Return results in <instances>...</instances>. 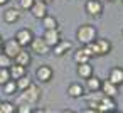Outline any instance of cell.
I'll list each match as a JSON object with an SVG mask.
<instances>
[{"instance_id":"34","label":"cell","mask_w":123,"mask_h":113,"mask_svg":"<svg viewBox=\"0 0 123 113\" xmlns=\"http://www.w3.org/2000/svg\"><path fill=\"white\" fill-rule=\"evenodd\" d=\"M61 113H76V111H73V110H62Z\"/></svg>"},{"instance_id":"36","label":"cell","mask_w":123,"mask_h":113,"mask_svg":"<svg viewBox=\"0 0 123 113\" xmlns=\"http://www.w3.org/2000/svg\"><path fill=\"white\" fill-rule=\"evenodd\" d=\"M105 2H115V0H105Z\"/></svg>"},{"instance_id":"29","label":"cell","mask_w":123,"mask_h":113,"mask_svg":"<svg viewBox=\"0 0 123 113\" xmlns=\"http://www.w3.org/2000/svg\"><path fill=\"white\" fill-rule=\"evenodd\" d=\"M34 2H36V0H19V9L24 10V12H29L32 9Z\"/></svg>"},{"instance_id":"11","label":"cell","mask_w":123,"mask_h":113,"mask_svg":"<svg viewBox=\"0 0 123 113\" xmlns=\"http://www.w3.org/2000/svg\"><path fill=\"white\" fill-rule=\"evenodd\" d=\"M52 76H54V71H52V68L47 66V64H41V66L36 69V79H37L39 83H49V81L52 79Z\"/></svg>"},{"instance_id":"21","label":"cell","mask_w":123,"mask_h":113,"mask_svg":"<svg viewBox=\"0 0 123 113\" xmlns=\"http://www.w3.org/2000/svg\"><path fill=\"white\" fill-rule=\"evenodd\" d=\"M86 81V91H89V93H93V91H99L101 89V81L103 79H99L98 76H91V78H88V79H84Z\"/></svg>"},{"instance_id":"16","label":"cell","mask_w":123,"mask_h":113,"mask_svg":"<svg viewBox=\"0 0 123 113\" xmlns=\"http://www.w3.org/2000/svg\"><path fill=\"white\" fill-rule=\"evenodd\" d=\"M105 96H108V98H116V94H118V86L116 84H113L111 81H108V79H105V81H101V89H99Z\"/></svg>"},{"instance_id":"33","label":"cell","mask_w":123,"mask_h":113,"mask_svg":"<svg viewBox=\"0 0 123 113\" xmlns=\"http://www.w3.org/2000/svg\"><path fill=\"white\" fill-rule=\"evenodd\" d=\"M41 2H44V4H47V5H49V4H52V2H54V0H41Z\"/></svg>"},{"instance_id":"37","label":"cell","mask_w":123,"mask_h":113,"mask_svg":"<svg viewBox=\"0 0 123 113\" xmlns=\"http://www.w3.org/2000/svg\"><path fill=\"white\" fill-rule=\"evenodd\" d=\"M121 36H123V29H121Z\"/></svg>"},{"instance_id":"35","label":"cell","mask_w":123,"mask_h":113,"mask_svg":"<svg viewBox=\"0 0 123 113\" xmlns=\"http://www.w3.org/2000/svg\"><path fill=\"white\" fill-rule=\"evenodd\" d=\"M111 113H123V111H118V110H115V111H111Z\"/></svg>"},{"instance_id":"1","label":"cell","mask_w":123,"mask_h":113,"mask_svg":"<svg viewBox=\"0 0 123 113\" xmlns=\"http://www.w3.org/2000/svg\"><path fill=\"white\" fill-rule=\"evenodd\" d=\"M84 47H86V51H88V54L91 57H103V56H108L111 52L113 44L106 37H96L91 44H88Z\"/></svg>"},{"instance_id":"18","label":"cell","mask_w":123,"mask_h":113,"mask_svg":"<svg viewBox=\"0 0 123 113\" xmlns=\"http://www.w3.org/2000/svg\"><path fill=\"white\" fill-rule=\"evenodd\" d=\"M76 74L81 78V79H88L94 74V69L91 66V63H83V64H78L76 68Z\"/></svg>"},{"instance_id":"8","label":"cell","mask_w":123,"mask_h":113,"mask_svg":"<svg viewBox=\"0 0 123 113\" xmlns=\"http://www.w3.org/2000/svg\"><path fill=\"white\" fill-rule=\"evenodd\" d=\"M29 47H31V52H34V54H37V56H47V54L51 52V47L44 42L42 37H34Z\"/></svg>"},{"instance_id":"17","label":"cell","mask_w":123,"mask_h":113,"mask_svg":"<svg viewBox=\"0 0 123 113\" xmlns=\"http://www.w3.org/2000/svg\"><path fill=\"white\" fill-rule=\"evenodd\" d=\"M14 63L15 64H20L24 68H29V64L32 63V52H29L27 49H22L15 57H14Z\"/></svg>"},{"instance_id":"13","label":"cell","mask_w":123,"mask_h":113,"mask_svg":"<svg viewBox=\"0 0 123 113\" xmlns=\"http://www.w3.org/2000/svg\"><path fill=\"white\" fill-rule=\"evenodd\" d=\"M66 93H68V96H69V98H74V100H78V98H83V96H84V93H86V88H84L81 83H71V84L68 86Z\"/></svg>"},{"instance_id":"28","label":"cell","mask_w":123,"mask_h":113,"mask_svg":"<svg viewBox=\"0 0 123 113\" xmlns=\"http://www.w3.org/2000/svg\"><path fill=\"white\" fill-rule=\"evenodd\" d=\"M9 79H10L9 68H0V86H4V84H5Z\"/></svg>"},{"instance_id":"3","label":"cell","mask_w":123,"mask_h":113,"mask_svg":"<svg viewBox=\"0 0 123 113\" xmlns=\"http://www.w3.org/2000/svg\"><path fill=\"white\" fill-rule=\"evenodd\" d=\"M41 100V88L32 83L29 88H25L24 91H20V96H19V103H27L31 106L37 105V101Z\"/></svg>"},{"instance_id":"6","label":"cell","mask_w":123,"mask_h":113,"mask_svg":"<svg viewBox=\"0 0 123 113\" xmlns=\"http://www.w3.org/2000/svg\"><path fill=\"white\" fill-rule=\"evenodd\" d=\"M20 17H22V10L17 9V7H7V9L2 12V19H4V22L9 24V25L17 24V22L20 20Z\"/></svg>"},{"instance_id":"9","label":"cell","mask_w":123,"mask_h":113,"mask_svg":"<svg viewBox=\"0 0 123 113\" xmlns=\"http://www.w3.org/2000/svg\"><path fill=\"white\" fill-rule=\"evenodd\" d=\"M29 12L32 14V17H34V19L42 20V19L49 14V5H47V4H44V2H41V0H36L34 5H32V9H31Z\"/></svg>"},{"instance_id":"31","label":"cell","mask_w":123,"mask_h":113,"mask_svg":"<svg viewBox=\"0 0 123 113\" xmlns=\"http://www.w3.org/2000/svg\"><path fill=\"white\" fill-rule=\"evenodd\" d=\"M9 2H10V0H0V7H5Z\"/></svg>"},{"instance_id":"22","label":"cell","mask_w":123,"mask_h":113,"mask_svg":"<svg viewBox=\"0 0 123 113\" xmlns=\"http://www.w3.org/2000/svg\"><path fill=\"white\" fill-rule=\"evenodd\" d=\"M42 25H44V31H49V29H59V20H57L54 15L47 14V15L42 19Z\"/></svg>"},{"instance_id":"5","label":"cell","mask_w":123,"mask_h":113,"mask_svg":"<svg viewBox=\"0 0 123 113\" xmlns=\"http://www.w3.org/2000/svg\"><path fill=\"white\" fill-rule=\"evenodd\" d=\"M34 37H36V36H34L32 29H29V27L19 29V31L15 32V36H14V39H15V41L20 44V47H24V49H27V47L31 46V42H32Z\"/></svg>"},{"instance_id":"20","label":"cell","mask_w":123,"mask_h":113,"mask_svg":"<svg viewBox=\"0 0 123 113\" xmlns=\"http://www.w3.org/2000/svg\"><path fill=\"white\" fill-rule=\"evenodd\" d=\"M9 73H10V79H19V78H22V76H25L27 74V68H24V66H20V64H15V63H12V66L9 68Z\"/></svg>"},{"instance_id":"32","label":"cell","mask_w":123,"mask_h":113,"mask_svg":"<svg viewBox=\"0 0 123 113\" xmlns=\"http://www.w3.org/2000/svg\"><path fill=\"white\" fill-rule=\"evenodd\" d=\"M2 44H4V37H2V34H0V52H2Z\"/></svg>"},{"instance_id":"24","label":"cell","mask_w":123,"mask_h":113,"mask_svg":"<svg viewBox=\"0 0 123 113\" xmlns=\"http://www.w3.org/2000/svg\"><path fill=\"white\" fill-rule=\"evenodd\" d=\"M15 84H17V89H19V91H24L25 88H29V86L32 84V79L29 78V74H25V76L15 79Z\"/></svg>"},{"instance_id":"26","label":"cell","mask_w":123,"mask_h":113,"mask_svg":"<svg viewBox=\"0 0 123 113\" xmlns=\"http://www.w3.org/2000/svg\"><path fill=\"white\" fill-rule=\"evenodd\" d=\"M32 106L27 103H17L15 105V113H32Z\"/></svg>"},{"instance_id":"4","label":"cell","mask_w":123,"mask_h":113,"mask_svg":"<svg viewBox=\"0 0 123 113\" xmlns=\"http://www.w3.org/2000/svg\"><path fill=\"white\" fill-rule=\"evenodd\" d=\"M84 10L89 17L93 19H98L103 15L105 12V4H103V0H86V4H84Z\"/></svg>"},{"instance_id":"30","label":"cell","mask_w":123,"mask_h":113,"mask_svg":"<svg viewBox=\"0 0 123 113\" xmlns=\"http://www.w3.org/2000/svg\"><path fill=\"white\" fill-rule=\"evenodd\" d=\"M32 113H47V110L46 108H34Z\"/></svg>"},{"instance_id":"7","label":"cell","mask_w":123,"mask_h":113,"mask_svg":"<svg viewBox=\"0 0 123 113\" xmlns=\"http://www.w3.org/2000/svg\"><path fill=\"white\" fill-rule=\"evenodd\" d=\"M24 47H20V44L12 37V39H7V41H4V44H2V52L4 54H7L9 57H15L20 51H22Z\"/></svg>"},{"instance_id":"23","label":"cell","mask_w":123,"mask_h":113,"mask_svg":"<svg viewBox=\"0 0 123 113\" xmlns=\"http://www.w3.org/2000/svg\"><path fill=\"white\" fill-rule=\"evenodd\" d=\"M2 89H4V94H7V96H14L19 89H17V84H15V81L14 79H9L4 86H2Z\"/></svg>"},{"instance_id":"14","label":"cell","mask_w":123,"mask_h":113,"mask_svg":"<svg viewBox=\"0 0 123 113\" xmlns=\"http://www.w3.org/2000/svg\"><path fill=\"white\" fill-rule=\"evenodd\" d=\"M116 110V101L115 98H108V96H103L101 101L98 103V111H103V113H111Z\"/></svg>"},{"instance_id":"2","label":"cell","mask_w":123,"mask_h":113,"mask_svg":"<svg viewBox=\"0 0 123 113\" xmlns=\"http://www.w3.org/2000/svg\"><path fill=\"white\" fill-rule=\"evenodd\" d=\"M98 37V29L91 24H83L76 29V39L81 46H88L91 44L94 39Z\"/></svg>"},{"instance_id":"38","label":"cell","mask_w":123,"mask_h":113,"mask_svg":"<svg viewBox=\"0 0 123 113\" xmlns=\"http://www.w3.org/2000/svg\"><path fill=\"white\" fill-rule=\"evenodd\" d=\"M121 4H123V0H121Z\"/></svg>"},{"instance_id":"15","label":"cell","mask_w":123,"mask_h":113,"mask_svg":"<svg viewBox=\"0 0 123 113\" xmlns=\"http://www.w3.org/2000/svg\"><path fill=\"white\" fill-rule=\"evenodd\" d=\"M108 81H111V83L116 84V86H121V84H123V68H121V66L111 68L110 73H108Z\"/></svg>"},{"instance_id":"12","label":"cell","mask_w":123,"mask_h":113,"mask_svg":"<svg viewBox=\"0 0 123 113\" xmlns=\"http://www.w3.org/2000/svg\"><path fill=\"white\" fill-rule=\"evenodd\" d=\"M69 51H73V42H71V41H66V39H61V41L51 49V52H52L54 56H57V57L66 56Z\"/></svg>"},{"instance_id":"10","label":"cell","mask_w":123,"mask_h":113,"mask_svg":"<svg viewBox=\"0 0 123 113\" xmlns=\"http://www.w3.org/2000/svg\"><path fill=\"white\" fill-rule=\"evenodd\" d=\"M42 39H44V42L52 49V47H54L61 39H62V34H61V31H59V29H49V31H44Z\"/></svg>"},{"instance_id":"27","label":"cell","mask_w":123,"mask_h":113,"mask_svg":"<svg viewBox=\"0 0 123 113\" xmlns=\"http://www.w3.org/2000/svg\"><path fill=\"white\" fill-rule=\"evenodd\" d=\"M12 63H14L12 57H9V56L4 54V52H0V68H10Z\"/></svg>"},{"instance_id":"19","label":"cell","mask_w":123,"mask_h":113,"mask_svg":"<svg viewBox=\"0 0 123 113\" xmlns=\"http://www.w3.org/2000/svg\"><path fill=\"white\" fill-rule=\"evenodd\" d=\"M73 59H74V63H76V64H83V63H89V61H91V56L88 54L86 47H84V46H81L79 49H76V51H74Z\"/></svg>"},{"instance_id":"25","label":"cell","mask_w":123,"mask_h":113,"mask_svg":"<svg viewBox=\"0 0 123 113\" xmlns=\"http://www.w3.org/2000/svg\"><path fill=\"white\" fill-rule=\"evenodd\" d=\"M0 113H15V105L10 101H2L0 103Z\"/></svg>"}]
</instances>
